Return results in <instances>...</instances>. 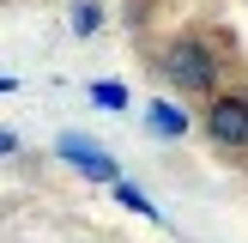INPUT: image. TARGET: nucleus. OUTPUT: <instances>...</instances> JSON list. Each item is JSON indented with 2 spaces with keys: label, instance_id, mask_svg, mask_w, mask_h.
Here are the masks:
<instances>
[{
  "label": "nucleus",
  "instance_id": "39448f33",
  "mask_svg": "<svg viewBox=\"0 0 248 243\" xmlns=\"http://www.w3.org/2000/svg\"><path fill=\"white\" fill-rule=\"evenodd\" d=\"M152 128H157V134H182L188 122H182V116H176L170 104H152Z\"/></svg>",
  "mask_w": 248,
  "mask_h": 243
},
{
  "label": "nucleus",
  "instance_id": "20e7f679",
  "mask_svg": "<svg viewBox=\"0 0 248 243\" xmlns=\"http://www.w3.org/2000/svg\"><path fill=\"white\" fill-rule=\"evenodd\" d=\"M91 97H97L103 109H127V91H121L115 79H97V85H91Z\"/></svg>",
  "mask_w": 248,
  "mask_h": 243
},
{
  "label": "nucleus",
  "instance_id": "0eeeda50",
  "mask_svg": "<svg viewBox=\"0 0 248 243\" xmlns=\"http://www.w3.org/2000/svg\"><path fill=\"white\" fill-rule=\"evenodd\" d=\"M115 194H121V207H127V213H145V219H152V201H145L133 182H115Z\"/></svg>",
  "mask_w": 248,
  "mask_h": 243
},
{
  "label": "nucleus",
  "instance_id": "f257e3e1",
  "mask_svg": "<svg viewBox=\"0 0 248 243\" xmlns=\"http://www.w3.org/2000/svg\"><path fill=\"white\" fill-rule=\"evenodd\" d=\"M164 73H170V85H182V91H212V79H218L212 55H206L200 43H170L164 49Z\"/></svg>",
  "mask_w": 248,
  "mask_h": 243
},
{
  "label": "nucleus",
  "instance_id": "7ed1b4c3",
  "mask_svg": "<svg viewBox=\"0 0 248 243\" xmlns=\"http://www.w3.org/2000/svg\"><path fill=\"white\" fill-rule=\"evenodd\" d=\"M55 152H61V158H67V164H73V170H85V176H97V182H115V164H109V158H103V152H97V146H91V140H73V134H67V140H61V146H55Z\"/></svg>",
  "mask_w": 248,
  "mask_h": 243
},
{
  "label": "nucleus",
  "instance_id": "423d86ee",
  "mask_svg": "<svg viewBox=\"0 0 248 243\" xmlns=\"http://www.w3.org/2000/svg\"><path fill=\"white\" fill-rule=\"evenodd\" d=\"M97 24H103V12H97L91 0H85V6H73V31H79V36H91Z\"/></svg>",
  "mask_w": 248,
  "mask_h": 243
},
{
  "label": "nucleus",
  "instance_id": "6e6552de",
  "mask_svg": "<svg viewBox=\"0 0 248 243\" xmlns=\"http://www.w3.org/2000/svg\"><path fill=\"white\" fill-rule=\"evenodd\" d=\"M12 85H18V79H6V73H0V97H6V91H12Z\"/></svg>",
  "mask_w": 248,
  "mask_h": 243
},
{
  "label": "nucleus",
  "instance_id": "f03ea898",
  "mask_svg": "<svg viewBox=\"0 0 248 243\" xmlns=\"http://www.w3.org/2000/svg\"><path fill=\"white\" fill-rule=\"evenodd\" d=\"M206 128H212L218 146H248V104L242 97H218L212 116H206Z\"/></svg>",
  "mask_w": 248,
  "mask_h": 243
}]
</instances>
